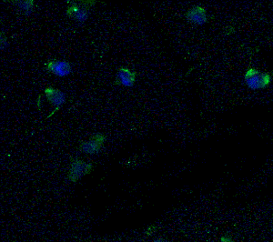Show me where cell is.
<instances>
[{
    "label": "cell",
    "mask_w": 273,
    "mask_h": 242,
    "mask_svg": "<svg viewBox=\"0 0 273 242\" xmlns=\"http://www.w3.org/2000/svg\"><path fill=\"white\" fill-rule=\"evenodd\" d=\"M46 69L48 72L61 78L67 77L72 72V67L70 63L62 60H50L46 65Z\"/></svg>",
    "instance_id": "obj_5"
},
{
    "label": "cell",
    "mask_w": 273,
    "mask_h": 242,
    "mask_svg": "<svg viewBox=\"0 0 273 242\" xmlns=\"http://www.w3.org/2000/svg\"><path fill=\"white\" fill-rule=\"evenodd\" d=\"M8 45L7 43V37L4 35V33H1V50L3 51L4 49H6V46Z\"/></svg>",
    "instance_id": "obj_10"
},
{
    "label": "cell",
    "mask_w": 273,
    "mask_h": 242,
    "mask_svg": "<svg viewBox=\"0 0 273 242\" xmlns=\"http://www.w3.org/2000/svg\"><path fill=\"white\" fill-rule=\"evenodd\" d=\"M221 242H233L232 238L230 237H227V236H223L221 238H220Z\"/></svg>",
    "instance_id": "obj_11"
},
{
    "label": "cell",
    "mask_w": 273,
    "mask_h": 242,
    "mask_svg": "<svg viewBox=\"0 0 273 242\" xmlns=\"http://www.w3.org/2000/svg\"><path fill=\"white\" fill-rule=\"evenodd\" d=\"M153 242H168L166 239H164V238H161V237H159V238H157V239H155V240H153Z\"/></svg>",
    "instance_id": "obj_12"
},
{
    "label": "cell",
    "mask_w": 273,
    "mask_h": 242,
    "mask_svg": "<svg viewBox=\"0 0 273 242\" xmlns=\"http://www.w3.org/2000/svg\"><path fill=\"white\" fill-rule=\"evenodd\" d=\"M96 0H77L68 1V9L66 14L68 18L76 20L77 22H85L88 19L89 11L96 4Z\"/></svg>",
    "instance_id": "obj_2"
},
{
    "label": "cell",
    "mask_w": 273,
    "mask_h": 242,
    "mask_svg": "<svg viewBox=\"0 0 273 242\" xmlns=\"http://www.w3.org/2000/svg\"><path fill=\"white\" fill-rule=\"evenodd\" d=\"M45 95L48 101L50 102L51 106H53L55 108V110L52 111V113L48 117V118H50L57 111H59L60 108L65 104L66 96L61 90H59L58 88H55L53 87H47L45 89Z\"/></svg>",
    "instance_id": "obj_7"
},
{
    "label": "cell",
    "mask_w": 273,
    "mask_h": 242,
    "mask_svg": "<svg viewBox=\"0 0 273 242\" xmlns=\"http://www.w3.org/2000/svg\"><path fill=\"white\" fill-rule=\"evenodd\" d=\"M186 19L192 24H195L198 26L204 25L208 22V16L207 10L203 7L195 6L191 8V10H188L185 14Z\"/></svg>",
    "instance_id": "obj_8"
},
{
    "label": "cell",
    "mask_w": 273,
    "mask_h": 242,
    "mask_svg": "<svg viewBox=\"0 0 273 242\" xmlns=\"http://www.w3.org/2000/svg\"><path fill=\"white\" fill-rule=\"evenodd\" d=\"M136 76H138V73L136 71H131L127 67H120L118 69L113 85L114 86L132 87L136 81Z\"/></svg>",
    "instance_id": "obj_6"
},
{
    "label": "cell",
    "mask_w": 273,
    "mask_h": 242,
    "mask_svg": "<svg viewBox=\"0 0 273 242\" xmlns=\"http://www.w3.org/2000/svg\"><path fill=\"white\" fill-rule=\"evenodd\" d=\"M106 138L104 134L97 133L89 138V140L80 143L79 151L86 154H96L102 149Z\"/></svg>",
    "instance_id": "obj_4"
},
{
    "label": "cell",
    "mask_w": 273,
    "mask_h": 242,
    "mask_svg": "<svg viewBox=\"0 0 273 242\" xmlns=\"http://www.w3.org/2000/svg\"><path fill=\"white\" fill-rule=\"evenodd\" d=\"M13 4L18 6L20 10L26 15H29L34 8V1L33 0H12L11 1Z\"/></svg>",
    "instance_id": "obj_9"
},
{
    "label": "cell",
    "mask_w": 273,
    "mask_h": 242,
    "mask_svg": "<svg viewBox=\"0 0 273 242\" xmlns=\"http://www.w3.org/2000/svg\"><path fill=\"white\" fill-rule=\"evenodd\" d=\"M272 78L273 70L263 73L254 68H250L244 74L246 85L253 90L267 88L272 81Z\"/></svg>",
    "instance_id": "obj_1"
},
{
    "label": "cell",
    "mask_w": 273,
    "mask_h": 242,
    "mask_svg": "<svg viewBox=\"0 0 273 242\" xmlns=\"http://www.w3.org/2000/svg\"><path fill=\"white\" fill-rule=\"evenodd\" d=\"M93 169V165L86 163L80 159H72L70 168L68 170V178L71 182L76 183L82 177L91 173Z\"/></svg>",
    "instance_id": "obj_3"
}]
</instances>
